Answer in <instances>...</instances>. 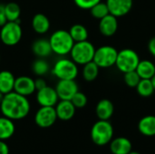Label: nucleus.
I'll return each mask as SVG.
<instances>
[{
    "label": "nucleus",
    "mask_w": 155,
    "mask_h": 154,
    "mask_svg": "<svg viewBox=\"0 0 155 154\" xmlns=\"http://www.w3.org/2000/svg\"><path fill=\"white\" fill-rule=\"evenodd\" d=\"M59 100H69L79 91L78 85L74 80H59L55 86Z\"/></svg>",
    "instance_id": "obj_10"
},
{
    "label": "nucleus",
    "mask_w": 155,
    "mask_h": 154,
    "mask_svg": "<svg viewBox=\"0 0 155 154\" xmlns=\"http://www.w3.org/2000/svg\"><path fill=\"white\" fill-rule=\"evenodd\" d=\"M32 27L35 33L44 34L50 29V21L45 15L41 13L35 14L32 19Z\"/></svg>",
    "instance_id": "obj_18"
},
{
    "label": "nucleus",
    "mask_w": 155,
    "mask_h": 154,
    "mask_svg": "<svg viewBox=\"0 0 155 154\" xmlns=\"http://www.w3.org/2000/svg\"><path fill=\"white\" fill-rule=\"evenodd\" d=\"M68 32L74 43L85 41L88 38V30L84 25L80 24H75L72 25Z\"/></svg>",
    "instance_id": "obj_24"
},
{
    "label": "nucleus",
    "mask_w": 155,
    "mask_h": 154,
    "mask_svg": "<svg viewBox=\"0 0 155 154\" xmlns=\"http://www.w3.org/2000/svg\"><path fill=\"white\" fill-rule=\"evenodd\" d=\"M135 71L141 79H152L155 74V65L149 60H140Z\"/></svg>",
    "instance_id": "obj_23"
},
{
    "label": "nucleus",
    "mask_w": 155,
    "mask_h": 154,
    "mask_svg": "<svg viewBox=\"0 0 155 154\" xmlns=\"http://www.w3.org/2000/svg\"><path fill=\"white\" fill-rule=\"evenodd\" d=\"M148 49L151 54H153L155 57V36L152 37L148 43Z\"/></svg>",
    "instance_id": "obj_35"
},
{
    "label": "nucleus",
    "mask_w": 155,
    "mask_h": 154,
    "mask_svg": "<svg viewBox=\"0 0 155 154\" xmlns=\"http://www.w3.org/2000/svg\"><path fill=\"white\" fill-rule=\"evenodd\" d=\"M32 51L34 54L39 58L47 57L53 53L50 42L46 39H38L35 41L32 45Z\"/></svg>",
    "instance_id": "obj_21"
},
{
    "label": "nucleus",
    "mask_w": 155,
    "mask_h": 154,
    "mask_svg": "<svg viewBox=\"0 0 155 154\" xmlns=\"http://www.w3.org/2000/svg\"><path fill=\"white\" fill-rule=\"evenodd\" d=\"M0 61H1V55H0Z\"/></svg>",
    "instance_id": "obj_39"
},
{
    "label": "nucleus",
    "mask_w": 155,
    "mask_h": 154,
    "mask_svg": "<svg viewBox=\"0 0 155 154\" xmlns=\"http://www.w3.org/2000/svg\"><path fill=\"white\" fill-rule=\"evenodd\" d=\"M52 72L59 80H74L78 75V67L73 60L62 58L56 61Z\"/></svg>",
    "instance_id": "obj_6"
},
{
    "label": "nucleus",
    "mask_w": 155,
    "mask_h": 154,
    "mask_svg": "<svg viewBox=\"0 0 155 154\" xmlns=\"http://www.w3.org/2000/svg\"><path fill=\"white\" fill-rule=\"evenodd\" d=\"M87 101L88 100H87L86 95L84 93L79 92V91L71 99V102L73 103L75 108H84L87 104Z\"/></svg>",
    "instance_id": "obj_31"
},
{
    "label": "nucleus",
    "mask_w": 155,
    "mask_h": 154,
    "mask_svg": "<svg viewBox=\"0 0 155 154\" xmlns=\"http://www.w3.org/2000/svg\"><path fill=\"white\" fill-rule=\"evenodd\" d=\"M74 1L79 8L90 10L94 5H96L102 0H74Z\"/></svg>",
    "instance_id": "obj_32"
},
{
    "label": "nucleus",
    "mask_w": 155,
    "mask_h": 154,
    "mask_svg": "<svg viewBox=\"0 0 155 154\" xmlns=\"http://www.w3.org/2000/svg\"><path fill=\"white\" fill-rule=\"evenodd\" d=\"M151 80H152V83H153V87H154L155 90V74L153 76V78H152Z\"/></svg>",
    "instance_id": "obj_37"
},
{
    "label": "nucleus",
    "mask_w": 155,
    "mask_h": 154,
    "mask_svg": "<svg viewBox=\"0 0 155 154\" xmlns=\"http://www.w3.org/2000/svg\"><path fill=\"white\" fill-rule=\"evenodd\" d=\"M5 12L7 21L19 22V18L21 15V8L16 3L10 2L5 5Z\"/></svg>",
    "instance_id": "obj_26"
},
{
    "label": "nucleus",
    "mask_w": 155,
    "mask_h": 154,
    "mask_svg": "<svg viewBox=\"0 0 155 154\" xmlns=\"http://www.w3.org/2000/svg\"><path fill=\"white\" fill-rule=\"evenodd\" d=\"M58 100L59 98L55 88L46 85L45 87L37 90L36 101L40 106H55V104L58 103Z\"/></svg>",
    "instance_id": "obj_12"
},
{
    "label": "nucleus",
    "mask_w": 155,
    "mask_h": 154,
    "mask_svg": "<svg viewBox=\"0 0 155 154\" xmlns=\"http://www.w3.org/2000/svg\"><path fill=\"white\" fill-rule=\"evenodd\" d=\"M14 91L25 97L33 94L36 91L35 85V80L25 75L15 78Z\"/></svg>",
    "instance_id": "obj_13"
},
{
    "label": "nucleus",
    "mask_w": 155,
    "mask_h": 154,
    "mask_svg": "<svg viewBox=\"0 0 155 154\" xmlns=\"http://www.w3.org/2000/svg\"><path fill=\"white\" fill-rule=\"evenodd\" d=\"M140 62L138 54L133 49H123L118 52L115 65L117 69L125 74L127 72L134 71Z\"/></svg>",
    "instance_id": "obj_5"
},
{
    "label": "nucleus",
    "mask_w": 155,
    "mask_h": 154,
    "mask_svg": "<svg viewBox=\"0 0 155 154\" xmlns=\"http://www.w3.org/2000/svg\"><path fill=\"white\" fill-rule=\"evenodd\" d=\"M109 13L114 16L122 17L126 15L133 8L134 0H106Z\"/></svg>",
    "instance_id": "obj_11"
},
{
    "label": "nucleus",
    "mask_w": 155,
    "mask_h": 154,
    "mask_svg": "<svg viewBox=\"0 0 155 154\" xmlns=\"http://www.w3.org/2000/svg\"><path fill=\"white\" fill-rule=\"evenodd\" d=\"M7 22L5 12V5L0 4V26H3Z\"/></svg>",
    "instance_id": "obj_33"
},
{
    "label": "nucleus",
    "mask_w": 155,
    "mask_h": 154,
    "mask_svg": "<svg viewBox=\"0 0 155 154\" xmlns=\"http://www.w3.org/2000/svg\"><path fill=\"white\" fill-rule=\"evenodd\" d=\"M57 120L54 106H41L35 115V123L40 128H49Z\"/></svg>",
    "instance_id": "obj_9"
},
{
    "label": "nucleus",
    "mask_w": 155,
    "mask_h": 154,
    "mask_svg": "<svg viewBox=\"0 0 155 154\" xmlns=\"http://www.w3.org/2000/svg\"><path fill=\"white\" fill-rule=\"evenodd\" d=\"M0 110L3 116L13 121H17L28 115L30 103L27 97L13 91L4 95L0 104Z\"/></svg>",
    "instance_id": "obj_1"
},
{
    "label": "nucleus",
    "mask_w": 155,
    "mask_h": 154,
    "mask_svg": "<svg viewBox=\"0 0 155 154\" xmlns=\"http://www.w3.org/2000/svg\"><path fill=\"white\" fill-rule=\"evenodd\" d=\"M118 29V20L117 17L109 14L104 18L100 19L99 22V31L100 33L107 37L113 36Z\"/></svg>",
    "instance_id": "obj_15"
},
{
    "label": "nucleus",
    "mask_w": 155,
    "mask_h": 154,
    "mask_svg": "<svg viewBox=\"0 0 155 154\" xmlns=\"http://www.w3.org/2000/svg\"><path fill=\"white\" fill-rule=\"evenodd\" d=\"M0 154H9V147L4 142L0 140Z\"/></svg>",
    "instance_id": "obj_36"
},
{
    "label": "nucleus",
    "mask_w": 155,
    "mask_h": 154,
    "mask_svg": "<svg viewBox=\"0 0 155 154\" xmlns=\"http://www.w3.org/2000/svg\"><path fill=\"white\" fill-rule=\"evenodd\" d=\"M15 77L14 74L6 70L0 72V93L4 95L14 91Z\"/></svg>",
    "instance_id": "obj_20"
},
{
    "label": "nucleus",
    "mask_w": 155,
    "mask_h": 154,
    "mask_svg": "<svg viewBox=\"0 0 155 154\" xmlns=\"http://www.w3.org/2000/svg\"><path fill=\"white\" fill-rule=\"evenodd\" d=\"M118 51L111 45H103L95 49L93 61L99 68H109L115 65Z\"/></svg>",
    "instance_id": "obj_8"
},
{
    "label": "nucleus",
    "mask_w": 155,
    "mask_h": 154,
    "mask_svg": "<svg viewBox=\"0 0 155 154\" xmlns=\"http://www.w3.org/2000/svg\"><path fill=\"white\" fill-rule=\"evenodd\" d=\"M132 150L133 144L125 137H118L110 142V151L113 154H128Z\"/></svg>",
    "instance_id": "obj_16"
},
{
    "label": "nucleus",
    "mask_w": 155,
    "mask_h": 154,
    "mask_svg": "<svg viewBox=\"0 0 155 154\" xmlns=\"http://www.w3.org/2000/svg\"><path fill=\"white\" fill-rule=\"evenodd\" d=\"M35 90L37 91V90H40V89L45 87L47 84H46L45 81L43 78L39 77V78H37L36 80H35Z\"/></svg>",
    "instance_id": "obj_34"
},
{
    "label": "nucleus",
    "mask_w": 155,
    "mask_h": 154,
    "mask_svg": "<svg viewBox=\"0 0 155 154\" xmlns=\"http://www.w3.org/2000/svg\"><path fill=\"white\" fill-rule=\"evenodd\" d=\"M135 88L138 94L142 97H150L155 92L151 79H141Z\"/></svg>",
    "instance_id": "obj_27"
},
{
    "label": "nucleus",
    "mask_w": 155,
    "mask_h": 154,
    "mask_svg": "<svg viewBox=\"0 0 155 154\" xmlns=\"http://www.w3.org/2000/svg\"><path fill=\"white\" fill-rule=\"evenodd\" d=\"M95 48L94 44L88 40L74 43L70 54L72 60L76 64L84 65L91 61H93L94 56Z\"/></svg>",
    "instance_id": "obj_4"
},
{
    "label": "nucleus",
    "mask_w": 155,
    "mask_h": 154,
    "mask_svg": "<svg viewBox=\"0 0 155 154\" xmlns=\"http://www.w3.org/2000/svg\"><path fill=\"white\" fill-rule=\"evenodd\" d=\"M32 69H33V72L36 75L41 77V76L45 75L48 73L49 64L45 60H44V58H39L33 63Z\"/></svg>",
    "instance_id": "obj_29"
},
{
    "label": "nucleus",
    "mask_w": 155,
    "mask_h": 154,
    "mask_svg": "<svg viewBox=\"0 0 155 154\" xmlns=\"http://www.w3.org/2000/svg\"><path fill=\"white\" fill-rule=\"evenodd\" d=\"M99 66L94 62L91 61L85 64H84L83 68V77L86 82L94 81L99 74Z\"/></svg>",
    "instance_id": "obj_25"
},
{
    "label": "nucleus",
    "mask_w": 155,
    "mask_h": 154,
    "mask_svg": "<svg viewBox=\"0 0 155 154\" xmlns=\"http://www.w3.org/2000/svg\"><path fill=\"white\" fill-rule=\"evenodd\" d=\"M90 12H91V15H92L93 17H94L96 19H99V20L104 18V16H106L107 15L110 14L106 3L102 2V1H100L99 3L94 5L90 9Z\"/></svg>",
    "instance_id": "obj_28"
},
{
    "label": "nucleus",
    "mask_w": 155,
    "mask_h": 154,
    "mask_svg": "<svg viewBox=\"0 0 155 154\" xmlns=\"http://www.w3.org/2000/svg\"><path fill=\"white\" fill-rule=\"evenodd\" d=\"M124 81L127 86L131 88H135L137 84H139V82L141 81V77L139 76L137 72L134 70V71L125 73L124 75Z\"/></svg>",
    "instance_id": "obj_30"
},
{
    "label": "nucleus",
    "mask_w": 155,
    "mask_h": 154,
    "mask_svg": "<svg viewBox=\"0 0 155 154\" xmlns=\"http://www.w3.org/2000/svg\"><path fill=\"white\" fill-rule=\"evenodd\" d=\"M15 131V126L14 123V121L2 116L0 117V140L5 141L10 139Z\"/></svg>",
    "instance_id": "obj_22"
},
{
    "label": "nucleus",
    "mask_w": 155,
    "mask_h": 154,
    "mask_svg": "<svg viewBox=\"0 0 155 154\" xmlns=\"http://www.w3.org/2000/svg\"><path fill=\"white\" fill-rule=\"evenodd\" d=\"M114 127L109 121L99 120L91 129V139L98 146H104L113 140Z\"/></svg>",
    "instance_id": "obj_3"
},
{
    "label": "nucleus",
    "mask_w": 155,
    "mask_h": 154,
    "mask_svg": "<svg viewBox=\"0 0 155 154\" xmlns=\"http://www.w3.org/2000/svg\"><path fill=\"white\" fill-rule=\"evenodd\" d=\"M57 119L61 121H69L71 120L74 114L76 108L73 104V103L69 100H60L54 106Z\"/></svg>",
    "instance_id": "obj_14"
},
{
    "label": "nucleus",
    "mask_w": 155,
    "mask_h": 154,
    "mask_svg": "<svg viewBox=\"0 0 155 154\" xmlns=\"http://www.w3.org/2000/svg\"><path fill=\"white\" fill-rule=\"evenodd\" d=\"M53 53L57 55H66L70 54L74 41L71 37L68 31L59 29L54 31L49 39Z\"/></svg>",
    "instance_id": "obj_2"
},
{
    "label": "nucleus",
    "mask_w": 155,
    "mask_h": 154,
    "mask_svg": "<svg viewBox=\"0 0 155 154\" xmlns=\"http://www.w3.org/2000/svg\"><path fill=\"white\" fill-rule=\"evenodd\" d=\"M114 112V103L108 99H102L95 107V113L99 120L109 121Z\"/></svg>",
    "instance_id": "obj_17"
},
{
    "label": "nucleus",
    "mask_w": 155,
    "mask_h": 154,
    "mask_svg": "<svg viewBox=\"0 0 155 154\" xmlns=\"http://www.w3.org/2000/svg\"><path fill=\"white\" fill-rule=\"evenodd\" d=\"M23 31L19 22L7 21L0 30V39L2 43L7 46L17 44L22 38Z\"/></svg>",
    "instance_id": "obj_7"
},
{
    "label": "nucleus",
    "mask_w": 155,
    "mask_h": 154,
    "mask_svg": "<svg viewBox=\"0 0 155 154\" xmlns=\"http://www.w3.org/2000/svg\"><path fill=\"white\" fill-rule=\"evenodd\" d=\"M139 132L147 137H152L155 135V116L147 115L143 117L138 123Z\"/></svg>",
    "instance_id": "obj_19"
},
{
    "label": "nucleus",
    "mask_w": 155,
    "mask_h": 154,
    "mask_svg": "<svg viewBox=\"0 0 155 154\" xmlns=\"http://www.w3.org/2000/svg\"><path fill=\"white\" fill-rule=\"evenodd\" d=\"M128 154H141V153H140V152H135V151H134H134H131V152H130Z\"/></svg>",
    "instance_id": "obj_38"
}]
</instances>
